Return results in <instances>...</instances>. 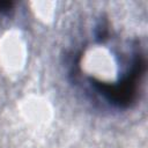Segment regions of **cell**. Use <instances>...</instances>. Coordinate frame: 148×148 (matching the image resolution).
<instances>
[{"instance_id":"cell-1","label":"cell","mask_w":148,"mask_h":148,"mask_svg":"<svg viewBox=\"0 0 148 148\" xmlns=\"http://www.w3.org/2000/svg\"><path fill=\"white\" fill-rule=\"evenodd\" d=\"M145 60L141 54H136L128 69L121 79L113 83H105L96 79H90L91 86L112 105L118 108L128 106L135 98L138 84L143 75Z\"/></svg>"},{"instance_id":"cell-2","label":"cell","mask_w":148,"mask_h":148,"mask_svg":"<svg viewBox=\"0 0 148 148\" xmlns=\"http://www.w3.org/2000/svg\"><path fill=\"white\" fill-rule=\"evenodd\" d=\"M12 8V3L10 2H0V15L8 12Z\"/></svg>"}]
</instances>
